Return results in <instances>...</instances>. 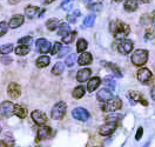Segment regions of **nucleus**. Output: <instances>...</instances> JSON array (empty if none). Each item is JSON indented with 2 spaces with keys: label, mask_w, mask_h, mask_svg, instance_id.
Wrapping results in <instances>:
<instances>
[{
  "label": "nucleus",
  "mask_w": 155,
  "mask_h": 147,
  "mask_svg": "<svg viewBox=\"0 0 155 147\" xmlns=\"http://www.w3.org/2000/svg\"><path fill=\"white\" fill-rule=\"evenodd\" d=\"M133 49V41L129 39H124L117 46V51L121 54H128Z\"/></svg>",
  "instance_id": "0eeeda50"
},
{
  "label": "nucleus",
  "mask_w": 155,
  "mask_h": 147,
  "mask_svg": "<svg viewBox=\"0 0 155 147\" xmlns=\"http://www.w3.org/2000/svg\"><path fill=\"white\" fill-rule=\"evenodd\" d=\"M13 108H14V105L11 101H4L0 105V113L2 117L8 118L13 114Z\"/></svg>",
  "instance_id": "6e6552de"
},
{
  "label": "nucleus",
  "mask_w": 155,
  "mask_h": 147,
  "mask_svg": "<svg viewBox=\"0 0 155 147\" xmlns=\"http://www.w3.org/2000/svg\"><path fill=\"white\" fill-rule=\"evenodd\" d=\"M146 39H148V40L152 39V33H150V32H148V33L146 34Z\"/></svg>",
  "instance_id": "a18cd8bd"
},
{
  "label": "nucleus",
  "mask_w": 155,
  "mask_h": 147,
  "mask_svg": "<svg viewBox=\"0 0 155 147\" xmlns=\"http://www.w3.org/2000/svg\"><path fill=\"white\" fill-rule=\"evenodd\" d=\"M64 69H65V65L59 61V62H57V64L54 65V67L52 68V73H53L54 75H60V74L64 72Z\"/></svg>",
  "instance_id": "b1692460"
},
{
  "label": "nucleus",
  "mask_w": 155,
  "mask_h": 147,
  "mask_svg": "<svg viewBox=\"0 0 155 147\" xmlns=\"http://www.w3.org/2000/svg\"><path fill=\"white\" fill-rule=\"evenodd\" d=\"M141 0H127L125 2V10L127 12H134L137 10Z\"/></svg>",
  "instance_id": "a211bd4d"
},
{
  "label": "nucleus",
  "mask_w": 155,
  "mask_h": 147,
  "mask_svg": "<svg viewBox=\"0 0 155 147\" xmlns=\"http://www.w3.org/2000/svg\"><path fill=\"white\" fill-rule=\"evenodd\" d=\"M152 98H153V100L155 101V87L152 89Z\"/></svg>",
  "instance_id": "49530a36"
},
{
  "label": "nucleus",
  "mask_w": 155,
  "mask_h": 147,
  "mask_svg": "<svg viewBox=\"0 0 155 147\" xmlns=\"http://www.w3.org/2000/svg\"><path fill=\"white\" fill-rule=\"evenodd\" d=\"M37 51L40 52V53H42V54H46L47 52L51 51V42L47 41L46 39H44V38H41V39H38L37 40Z\"/></svg>",
  "instance_id": "9d476101"
},
{
  "label": "nucleus",
  "mask_w": 155,
  "mask_h": 147,
  "mask_svg": "<svg viewBox=\"0 0 155 147\" xmlns=\"http://www.w3.org/2000/svg\"><path fill=\"white\" fill-rule=\"evenodd\" d=\"M92 61H93V58H92V54H91V53H82V54L79 57V59H78V62H79V65H81V66L89 65Z\"/></svg>",
  "instance_id": "6ab92c4d"
},
{
  "label": "nucleus",
  "mask_w": 155,
  "mask_h": 147,
  "mask_svg": "<svg viewBox=\"0 0 155 147\" xmlns=\"http://www.w3.org/2000/svg\"><path fill=\"white\" fill-rule=\"evenodd\" d=\"M69 52V47H65V48H61L60 49V52L58 53V57L59 58H61V57H64L66 53Z\"/></svg>",
  "instance_id": "ea45409f"
},
{
  "label": "nucleus",
  "mask_w": 155,
  "mask_h": 147,
  "mask_svg": "<svg viewBox=\"0 0 155 147\" xmlns=\"http://www.w3.org/2000/svg\"><path fill=\"white\" fill-rule=\"evenodd\" d=\"M104 84L106 85L107 87H109L110 91H114L115 89V81H114V79L110 78V77H106V78L104 79Z\"/></svg>",
  "instance_id": "c85d7f7f"
},
{
  "label": "nucleus",
  "mask_w": 155,
  "mask_h": 147,
  "mask_svg": "<svg viewBox=\"0 0 155 147\" xmlns=\"http://www.w3.org/2000/svg\"><path fill=\"white\" fill-rule=\"evenodd\" d=\"M12 51H13V45L12 44H6V45L0 46V53L1 54H8Z\"/></svg>",
  "instance_id": "7c9ffc66"
},
{
  "label": "nucleus",
  "mask_w": 155,
  "mask_h": 147,
  "mask_svg": "<svg viewBox=\"0 0 155 147\" xmlns=\"http://www.w3.org/2000/svg\"><path fill=\"white\" fill-rule=\"evenodd\" d=\"M13 113L15 115H18L19 118L24 119V118L27 115V109L21 106V105H14V108H13Z\"/></svg>",
  "instance_id": "412c9836"
},
{
  "label": "nucleus",
  "mask_w": 155,
  "mask_h": 147,
  "mask_svg": "<svg viewBox=\"0 0 155 147\" xmlns=\"http://www.w3.org/2000/svg\"><path fill=\"white\" fill-rule=\"evenodd\" d=\"M59 25H60V22H59L58 19H55V18H53V19H49L47 22H46V27L49 29V31H54L55 28H58Z\"/></svg>",
  "instance_id": "a878e982"
},
{
  "label": "nucleus",
  "mask_w": 155,
  "mask_h": 147,
  "mask_svg": "<svg viewBox=\"0 0 155 147\" xmlns=\"http://www.w3.org/2000/svg\"><path fill=\"white\" fill-rule=\"evenodd\" d=\"M91 74H92V71L89 68L80 69L77 74V80L79 82H85V81H87L88 78L91 77Z\"/></svg>",
  "instance_id": "2eb2a0df"
},
{
  "label": "nucleus",
  "mask_w": 155,
  "mask_h": 147,
  "mask_svg": "<svg viewBox=\"0 0 155 147\" xmlns=\"http://www.w3.org/2000/svg\"><path fill=\"white\" fill-rule=\"evenodd\" d=\"M137 79H139V81L140 82H142V84H147L150 79H152V72L149 71L148 68H140L137 71Z\"/></svg>",
  "instance_id": "9b49d317"
},
{
  "label": "nucleus",
  "mask_w": 155,
  "mask_h": 147,
  "mask_svg": "<svg viewBox=\"0 0 155 147\" xmlns=\"http://www.w3.org/2000/svg\"><path fill=\"white\" fill-rule=\"evenodd\" d=\"M61 48H62V45H61L60 42H55L54 46H53V48H52V51H51V53H52L53 55H55V54H58L59 52H60Z\"/></svg>",
  "instance_id": "4c0bfd02"
},
{
  "label": "nucleus",
  "mask_w": 155,
  "mask_h": 147,
  "mask_svg": "<svg viewBox=\"0 0 155 147\" xmlns=\"http://www.w3.org/2000/svg\"><path fill=\"white\" fill-rule=\"evenodd\" d=\"M38 13H39V7H37V6H28V7L25 8V14H26V17L29 18V19L35 18L38 15Z\"/></svg>",
  "instance_id": "aec40b11"
},
{
  "label": "nucleus",
  "mask_w": 155,
  "mask_h": 147,
  "mask_svg": "<svg viewBox=\"0 0 155 147\" xmlns=\"http://www.w3.org/2000/svg\"><path fill=\"white\" fill-rule=\"evenodd\" d=\"M114 1H117V2H120V1H122V0H114Z\"/></svg>",
  "instance_id": "603ef678"
},
{
  "label": "nucleus",
  "mask_w": 155,
  "mask_h": 147,
  "mask_svg": "<svg viewBox=\"0 0 155 147\" xmlns=\"http://www.w3.org/2000/svg\"><path fill=\"white\" fill-rule=\"evenodd\" d=\"M75 35H77V33H75V32H71L69 34L65 35V37L62 38V41H64L65 44H71V42H72V41L74 40Z\"/></svg>",
  "instance_id": "f704fd0d"
},
{
  "label": "nucleus",
  "mask_w": 155,
  "mask_h": 147,
  "mask_svg": "<svg viewBox=\"0 0 155 147\" xmlns=\"http://www.w3.org/2000/svg\"><path fill=\"white\" fill-rule=\"evenodd\" d=\"M109 27H110L109 29L113 33L114 38L117 40L126 39V37L129 34V32H130L129 26L127 24H125V22H121V21H112L110 25H109Z\"/></svg>",
  "instance_id": "f257e3e1"
},
{
  "label": "nucleus",
  "mask_w": 155,
  "mask_h": 147,
  "mask_svg": "<svg viewBox=\"0 0 155 147\" xmlns=\"http://www.w3.org/2000/svg\"><path fill=\"white\" fill-rule=\"evenodd\" d=\"M49 61H51L49 57H47V55H41V57L38 58V60H37V66H38L39 68L46 67V66L49 65Z\"/></svg>",
  "instance_id": "4be33fe9"
},
{
  "label": "nucleus",
  "mask_w": 155,
  "mask_h": 147,
  "mask_svg": "<svg viewBox=\"0 0 155 147\" xmlns=\"http://www.w3.org/2000/svg\"><path fill=\"white\" fill-rule=\"evenodd\" d=\"M24 24V17L20 15V14H17V15H13L12 19L10 20V27L11 28H18L21 25Z\"/></svg>",
  "instance_id": "dca6fc26"
},
{
  "label": "nucleus",
  "mask_w": 155,
  "mask_h": 147,
  "mask_svg": "<svg viewBox=\"0 0 155 147\" xmlns=\"http://www.w3.org/2000/svg\"><path fill=\"white\" fill-rule=\"evenodd\" d=\"M7 31H8V26H7V24L6 22H0V37H2V35H5L6 33H7Z\"/></svg>",
  "instance_id": "e433bc0d"
},
{
  "label": "nucleus",
  "mask_w": 155,
  "mask_h": 147,
  "mask_svg": "<svg viewBox=\"0 0 155 147\" xmlns=\"http://www.w3.org/2000/svg\"><path fill=\"white\" fill-rule=\"evenodd\" d=\"M141 1H143V2H150L152 0H141Z\"/></svg>",
  "instance_id": "8fccbe9b"
},
{
  "label": "nucleus",
  "mask_w": 155,
  "mask_h": 147,
  "mask_svg": "<svg viewBox=\"0 0 155 147\" xmlns=\"http://www.w3.org/2000/svg\"><path fill=\"white\" fill-rule=\"evenodd\" d=\"M0 147H7V144H5L4 141H0Z\"/></svg>",
  "instance_id": "09e8293b"
},
{
  "label": "nucleus",
  "mask_w": 155,
  "mask_h": 147,
  "mask_svg": "<svg viewBox=\"0 0 155 147\" xmlns=\"http://www.w3.org/2000/svg\"><path fill=\"white\" fill-rule=\"evenodd\" d=\"M20 0H8V2L12 4V5H15V4H18Z\"/></svg>",
  "instance_id": "c03bdc74"
},
{
  "label": "nucleus",
  "mask_w": 155,
  "mask_h": 147,
  "mask_svg": "<svg viewBox=\"0 0 155 147\" xmlns=\"http://www.w3.org/2000/svg\"><path fill=\"white\" fill-rule=\"evenodd\" d=\"M130 98H132V100H134V101H137L139 99H140V94L137 93V92H130Z\"/></svg>",
  "instance_id": "a19ab883"
},
{
  "label": "nucleus",
  "mask_w": 155,
  "mask_h": 147,
  "mask_svg": "<svg viewBox=\"0 0 155 147\" xmlns=\"http://www.w3.org/2000/svg\"><path fill=\"white\" fill-rule=\"evenodd\" d=\"M85 95V88L82 86H78V87L74 88L73 91V97L75 99H81Z\"/></svg>",
  "instance_id": "bb28decb"
},
{
  "label": "nucleus",
  "mask_w": 155,
  "mask_h": 147,
  "mask_svg": "<svg viewBox=\"0 0 155 147\" xmlns=\"http://www.w3.org/2000/svg\"><path fill=\"white\" fill-rule=\"evenodd\" d=\"M148 60V52L146 49H136L132 55V62L135 66H142Z\"/></svg>",
  "instance_id": "f03ea898"
},
{
  "label": "nucleus",
  "mask_w": 155,
  "mask_h": 147,
  "mask_svg": "<svg viewBox=\"0 0 155 147\" xmlns=\"http://www.w3.org/2000/svg\"><path fill=\"white\" fill-rule=\"evenodd\" d=\"M116 121H109L105 125H102L101 127L99 128V133L104 137H107V135H110L116 129Z\"/></svg>",
  "instance_id": "423d86ee"
},
{
  "label": "nucleus",
  "mask_w": 155,
  "mask_h": 147,
  "mask_svg": "<svg viewBox=\"0 0 155 147\" xmlns=\"http://www.w3.org/2000/svg\"><path fill=\"white\" fill-rule=\"evenodd\" d=\"M81 13H80V11L78 10V11H74V13L73 14H69L67 17V20L69 21V22H75L77 21V18L80 15Z\"/></svg>",
  "instance_id": "c9c22d12"
},
{
  "label": "nucleus",
  "mask_w": 155,
  "mask_h": 147,
  "mask_svg": "<svg viewBox=\"0 0 155 147\" xmlns=\"http://www.w3.org/2000/svg\"><path fill=\"white\" fill-rule=\"evenodd\" d=\"M94 21H95V14L94 13L88 14L87 17L85 18V20H84V27H91V26H93Z\"/></svg>",
  "instance_id": "393cba45"
},
{
  "label": "nucleus",
  "mask_w": 155,
  "mask_h": 147,
  "mask_svg": "<svg viewBox=\"0 0 155 147\" xmlns=\"http://www.w3.org/2000/svg\"><path fill=\"white\" fill-rule=\"evenodd\" d=\"M122 106L121 100L119 98H112L110 100L106 101L102 106V111L104 112H115L117 109H120Z\"/></svg>",
  "instance_id": "7ed1b4c3"
},
{
  "label": "nucleus",
  "mask_w": 155,
  "mask_h": 147,
  "mask_svg": "<svg viewBox=\"0 0 155 147\" xmlns=\"http://www.w3.org/2000/svg\"><path fill=\"white\" fill-rule=\"evenodd\" d=\"M0 133H1V127H0Z\"/></svg>",
  "instance_id": "864d4df0"
},
{
  "label": "nucleus",
  "mask_w": 155,
  "mask_h": 147,
  "mask_svg": "<svg viewBox=\"0 0 155 147\" xmlns=\"http://www.w3.org/2000/svg\"><path fill=\"white\" fill-rule=\"evenodd\" d=\"M66 113V104L60 101L58 104L54 105V107L52 108V112H51V115L54 120H60L61 118L65 115Z\"/></svg>",
  "instance_id": "20e7f679"
},
{
  "label": "nucleus",
  "mask_w": 155,
  "mask_h": 147,
  "mask_svg": "<svg viewBox=\"0 0 155 147\" xmlns=\"http://www.w3.org/2000/svg\"><path fill=\"white\" fill-rule=\"evenodd\" d=\"M142 133H143V128H142V127H139L137 132H136V135H135V139H136V140H140V139H141V137H142Z\"/></svg>",
  "instance_id": "79ce46f5"
},
{
  "label": "nucleus",
  "mask_w": 155,
  "mask_h": 147,
  "mask_svg": "<svg viewBox=\"0 0 155 147\" xmlns=\"http://www.w3.org/2000/svg\"><path fill=\"white\" fill-rule=\"evenodd\" d=\"M106 66L107 67H109V68L113 71V73H114V75H116L117 78H121L122 77V74H121V72L119 71V68L116 67L114 64H110V62H107L106 64Z\"/></svg>",
  "instance_id": "473e14b6"
},
{
  "label": "nucleus",
  "mask_w": 155,
  "mask_h": 147,
  "mask_svg": "<svg viewBox=\"0 0 155 147\" xmlns=\"http://www.w3.org/2000/svg\"><path fill=\"white\" fill-rule=\"evenodd\" d=\"M88 44L87 41L85 39H79L78 40V44H77V51L78 52H84L85 49L87 48Z\"/></svg>",
  "instance_id": "c756f323"
},
{
  "label": "nucleus",
  "mask_w": 155,
  "mask_h": 147,
  "mask_svg": "<svg viewBox=\"0 0 155 147\" xmlns=\"http://www.w3.org/2000/svg\"><path fill=\"white\" fill-rule=\"evenodd\" d=\"M32 119H33V121L37 125H40V126L45 125L46 121H47L46 114L44 112H41V111H34V112H32Z\"/></svg>",
  "instance_id": "f8f14e48"
},
{
  "label": "nucleus",
  "mask_w": 155,
  "mask_h": 147,
  "mask_svg": "<svg viewBox=\"0 0 155 147\" xmlns=\"http://www.w3.org/2000/svg\"><path fill=\"white\" fill-rule=\"evenodd\" d=\"M113 98V93L109 88H102L97 92V100L101 102H106Z\"/></svg>",
  "instance_id": "ddd939ff"
},
{
  "label": "nucleus",
  "mask_w": 155,
  "mask_h": 147,
  "mask_svg": "<svg viewBox=\"0 0 155 147\" xmlns=\"http://www.w3.org/2000/svg\"><path fill=\"white\" fill-rule=\"evenodd\" d=\"M7 93L12 99H18L21 94V87L17 82H11L7 87Z\"/></svg>",
  "instance_id": "1a4fd4ad"
},
{
  "label": "nucleus",
  "mask_w": 155,
  "mask_h": 147,
  "mask_svg": "<svg viewBox=\"0 0 155 147\" xmlns=\"http://www.w3.org/2000/svg\"><path fill=\"white\" fill-rule=\"evenodd\" d=\"M100 85H101V80H100V78L94 77V78L89 79V80H88V84H87V91L89 92V93H91V92H94Z\"/></svg>",
  "instance_id": "f3484780"
},
{
  "label": "nucleus",
  "mask_w": 155,
  "mask_h": 147,
  "mask_svg": "<svg viewBox=\"0 0 155 147\" xmlns=\"http://www.w3.org/2000/svg\"><path fill=\"white\" fill-rule=\"evenodd\" d=\"M52 134V128L48 127V126H41L38 131V137H37V140L40 141V140H45V139H48Z\"/></svg>",
  "instance_id": "4468645a"
},
{
  "label": "nucleus",
  "mask_w": 155,
  "mask_h": 147,
  "mask_svg": "<svg viewBox=\"0 0 155 147\" xmlns=\"http://www.w3.org/2000/svg\"><path fill=\"white\" fill-rule=\"evenodd\" d=\"M153 25H154V27H155V19L153 20Z\"/></svg>",
  "instance_id": "3c124183"
},
{
  "label": "nucleus",
  "mask_w": 155,
  "mask_h": 147,
  "mask_svg": "<svg viewBox=\"0 0 155 147\" xmlns=\"http://www.w3.org/2000/svg\"><path fill=\"white\" fill-rule=\"evenodd\" d=\"M72 115L74 119H77L79 121H87L89 119V113H88L87 109L82 107H77L73 109L72 112Z\"/></svg>",
  "instance_id": "39448f33"
},
{
  "label": "nucleus",
  "mask_w": 155,
  "mask_h": 147,
  "mask_svg": "<svg viewBox=\"0 0 155 147\" xmlns=\"http://www.w3.org/2000/svg\"><path fill=\"white\" fill-rule=\"evenodd\" d=\"M75 60H77V55L74 54V53H72V54H69L67 58H66V65H67L68 67H72V66H74V62H75Z\"/></svg>",
  "instance_id": "2f4dec72"
},
{
  "label": "nucleus",
  "mask_w": 155,
  "mask_h": 147,
  "mask_svg": "<svg viewBox=\"0 0 155 147\" xmlns=\"http://www.w3.org/2000/svg\"><path fill=\"white\" fill-rule=\"evenodd\" d=\"M74 1H75V0H65V1H62L61 8L65 11H69L73 7V2H74Z\"/></svg>",
  "instance_id": "72a5a7b5"
},
{
  "label": "nucleus",
  "mask_w": 155,
  "mask_h": 147,
  "mask_svg": "<svg viewBox=\"0 0 155 147\" xmlns=\"http://www.w3.org/2000/svg\"><path fill=\"white\" fill-rule=\"evenodd\" d=\"M69 33H71V27H69L68 24H61V25L59 26V31H58L59 35L65 37V35H67Z\"/></svg>",
  "instance_id": "5701e85b"
},
{
  "label": "nucleus",
  "mask_w": 155,
  "mask_h": 147,
  "mask_svg": "<svg viewBox=\"0 0 155 147\" xmlns=\"http://www.w3.org/2000/svg\"><path fill=\"white\" fill-rule=\"evenodd\" d=\"M18 42L21 44V45H24V44H26V45H28L32 42V37H25V38H21V39L18 40Z\"/></svg>",
  "instance_id": "58836bf2"
},
{
  "label": "nucleus",
  "mask_w": 155,
  "mask_h": 147,
  "mask_svg": "<svg viewBox=\"0 0 155 147\" xmlns=\"http://www.w3.org/2000/svg\"><path fill=\"white\" fill-rule=\"evenodd\" d=\"M54 0H44V4H46V5H48V4H51V2H53Z\"/></svg>",
  "instance_id": "de8ad7c7"
},
{
  "label": "nucleus",
  "mask_w": 155,
  "mask_h": 147,
  "mask_svg": "<svg viewBox=\"0 0 155 147\" xmlns=\"http://www.w3.org/2000/svg\"><path fill=\"white\" fill-rule=\"evenodd\" d=\"M29 52V47L27 45H20L15 48V53L17 55H26Z\"/></svg>",
  "instance_id": "cd10ccee"
},
{
  "label": "nucleus",
  "mask_w": 155,
  "mask_h": 147,
  "mask_svg": "<svg viewBox=\"0 0 155 147\" xmlns=\"http://www.w3.org/2000/svg\"><path fill=\"white\" fill-rule=\"evenodd\" d=\"M1 62H2L4 65H8L10 62H12V58H8V57H4V58L1 59Z\"/></svg>",
  "instance_id": "37998d69"
}]
</instances>
